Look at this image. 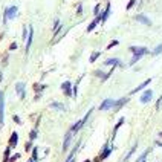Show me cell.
<instances>
[{
	"label": "cell",
	"mask_w": 162,
	"mask_h": 162,
	"mask_svg": "<svg viewBox=\"0 0 162 162\" xmlns=\"http://www.w3.org/2000/svg\"><path fill=\"white\" fill-rule=\"evenodd\" d=\"M17 15V6H9L5 9V17H3V23H6L8 20H12Z\"/></svg>",
	"instance_id": "cell-1"
},
{
	"label": "cell",
	"mask_w": 162,
	"mask_h": 162,
	"mask_svg": "<svg viewBox=\"0 0 162 162\" xmlns=\"http://www.w3.org/2000/svg\"><path fill=\"white\" fill-rule=\"evenodd\" d=\"M90 113H92V109H90V110H89V112L86 113V116H84L83 119H79V121H78V123H76V124H75V126H73V127L70 129V132H72V133H75V132H78V130L81 129V127H83V126L86 124V121L89 119V116H90Z\"/></svg>",
	"instance_id": "cell-2"
},
{
	"label": "cell",
	"mask_w": 162,
	"mask_h": 162,
	"mask_svg": "<svg viewBox=\"0 0 162 162\" xmlns=\"http://www.w3.org/2000/svg\"><path fill=\"white\" fill-rule=\"evenodd\" d=\"M5 99H3V92H0V126L5 123Z\"/></svg>",
	"instance_id": "cell-3"
},
{
	"label": "cell",
	"mask_w": 162,
	"mask_h": 162,
	"mask_svg": "<svg viewBox=\"0 0 162 162\" xmlns=\"http://www.w3.org/2000/svg\"><path fill=\"white\" fill-rule=\"evenodd\" d=\"M115 106H116V101H113V99H104L103 103H101L99 109L101 110H109V109H115Z\"/></svg>",
	"instance_id": "cell-4"
},
{
	"label": "cell",
	"mask_w": 162,
	"mask_h": 162,
	"mask_svg": "<svg viewBox=\"0 0 162 162\" xmlns=\"http://www.w3.org/2000/svg\"><path fill=\"white\" fill-rule=\"evenodd\" d=\"M130 51H132L135 55H139V57H142V55H145V54L148 52V49H147V48H138V46H132V48H130Z\"/></svg>",
	"instance_id": "cell-5"
},
{
	"label": "cell",
	"mask_w": 162,
	"mask_h": 162,
	"mask_svg": "<svg viewBox=\"0 0 162 162\" xmlns=\"http://www.w3.org/2000/svg\"><path fill=\"white\" fill-rule=\"evenodd\" d=\"M15 90H17V93H18V96H20V98L25 99L26 92H25V84H23V83H17V84H15Z\"/></svg>",
	"instance_id": "cell-6"
},
{
	"label": "cell",
	"mask_w": 162,
	"mask_h": 162,
	"mask_svg": "<svg viewBox=\"0 0 162 162\" xmlns=\"http://www.w3.org/2000/svg\"><path fill=\"white\" fill-rule=\"evenodd\" d=\"M70 81H64V83L61 84V89H63V92H64V95L66 96H70L72 95V90H70Z\"/></svg>",
	"instance_id": "cell-7"
},
{
	"label": "cell",
	"mask_w": 162,
	"mask_h": 162,
	"mask_svg": "<svg viewBox=\"0 0 162 162\" xmlns=\"http://www.w3.org/2000/svg\"><path fill=\"white\" fill-rule=\"evenodd\" d=\"M151 96H153V92H151V90H145V92L142 93V96H141V103L147 104L148 101L151 99Z\"/></svg>",
	"instance_id": "cell-8"
},
{
	"label": "cell",
	"mask_w": 162,
	"mask_h": 162,
	"mask_svg": "<svg viewBox=\"0 0 162 162\" xmlns=\"http://www.w3.org/2000/svg\"><path fill=\"white\" fill-rule=\"evenodd\" d=\"M136 20H138L139 23H144V25H147V26L151 25V22L148 20V17H145L144 14H138V15H136Z\"/></svg>",
	"instance_id": "cell-9"
},
{
	"label": "cell",
	"mask_w": 162,
	"mask_h": 162,
	"mask_svg": "<svg viewBox=\"0 0 162 162\" xmlns=\"http://www.w3.org/2000/svg\"><path fill=\"white\" fill-rule=\"evenodd\" d=\"M150 83H151V78H148V79H145V81H144V83H142V84H139V86H138L136 89H133V90H132V95H133V93H136V92H139V90H142V89H144L145 86H148Z\"/></svg>",
	"instance_id": "cell-10"
},
{
	"label": "cell",
	"mask_w": 162,
	"mask_h": 162,
	"mask_svg": "<svg viewBox=\"0 0 162 162\" xmlns=\"http://www.w3.org/2000/svg\"><path fill=\"white\" fill-rule=\"evenodd\" d=\"M32 38H34V29L29 26V35H28V42H26V51L31 49V45H32Z\"/></svg>",
	"instance_id": "cell-11"
},
{
	"label": "cell",
	"mask_w": 162,
	"mask_h": 162,
	"mask_svg": "<svg viewBox=\"0 0 162 162\" xmlns=\"http://www.w3.org/2000/svg\"><path fill=\"white\" fill-rule=\"evenodd\" d=\"M70 139H72V132H69L64 138V144H63V151H66L69 148V144H70Z\"/></svg>",
	"instance_id": "cell-12"
},
{
	"label": "cell",
	"mask_w": 162,
	"mask_h": 162,
	"mask_svg": "<svg viewBox=\"0 0 162 162\" xmlns=\"http://www.w3.org/2000/svg\"><path fill=\"white\" fill-rule=\"evenodd\" d=\"M17 141H18V135H17L15 132H12L11 139H9V145H11V148H14V147L17 145Z\"/></svg>",
	"instance_id": "cell-13"
},
{
	"label": "cell",
	"mask_w": 162,
	"mask_h": 162,
	"mask_svg": "<svg viewBox=\"0 0 162 162\" xmlns=\"http://www.w3.org/2000/svg\"><path fill=\"white\" fill-rule=\"evenodd\" d=\"M99 22H101V17H99V15H98V17H96V18H95V20H93V22H92V23H90V25H89V26H87V32H92V31H93V29H95V26H96V25H98V23H99Z\"/></svg>",
	"instance_id": "cell-14"
},
{
	"label": "cell",
	"mask_w": 162,
	"mask_h": 162,
	"mask_svg": "<svg viewBox=\"0 0 162 162\" xmlns=\"http://www.w3.org/2000/svg\"><path fill=\"white\" fill-rule=\"evenodd\" d=\"M109 15H110V3L107 5V8H106V11H104L103 14H101V15H99V17H101V22H103V23H104V22H106V20H107V17H109Z\"/></svg>",
	"instance_id": "cell-15"
},
{
	"label": "cell",
	"mask_w": 162,
	"mask_h": 162,
	"mask_svg": "<svg viewBox=\"0 0 162 162\" xmlns=\"http://www.w3.org/2000/svg\"><path fill=\"white\" fill-rule=\"evenodd\" d=\"M104 64H107V66H118V64H121V63H119L118 58H109V60H106Z\"/></svg>",
	"instance_id": "cell-16"
},
{
	"label": "cell",
	"mask_w": 162,
	"mask_h": 162,
	"mask_svg": "<svg viewBox=\"0 0 162 162\" xmlns=\"http://www.w3.org/2000/svg\"><path fill=\"white\" fill-rule=\"evenodd\" d=\"M78 145H79V144H76V145H75V148L72 150V153L69 154V157H67V160H66V162H75V153H76V150H78Z\"/></svg>",
	"instance_id": "cell-17"
},
{
	"label": "cell",
	"mask_w": 162,
	"mask_h": 162,
	"mask_svg": "<svg viewBox=\"0 0 162 162\" xmlns=\"http://www.w3.org/2000/svg\"><path fill=\"white\" fill-rule=\"evenodd\" d=\"M126 103H127V98H121V99H118V101H116V106H115V109L118 110L119 107H123Z\"/></svg>",
	"instance_id": "cell-18"
},
{
	"label": "cell",
	"mask_w": 162,
	"mask_h": 162,
	"mask_svg": "<svg viewBox=\"0 0 162 162\" xmlns=\"http://www.w3.org/2000/svg\"><path fill=\"white\" fill-rule=\"evenodd\" d=\"M110 151H112V148H110V147H106V148H104V151H103V154L99 156V159H104V157H107V156L110 154Z\"/></svg>",
	"instance_id": "cell-19"
},
{
	"label": "cell",
	"mask_w": 162,
	"mask_h": 162,
	"mask_svg": "<svg viewBox=\"0 0 162 162\" xmlns=\"http://www.w3.org/2000/svg\"><path fill=\"white\" fill-rule=\"evenodd\" d=\"M51 107H52V109H57V110H64V106H63V104H58V103H52Z\"/></svg>",
	"instance_id": "cell-20"
},
{
	"label": "cell",
	"mask_w": 162,
	"mask_h": 162,
	"mask_svg": "<svg viewBox=\"0 0 162 162\" xmlns=\"http://www.w3.org/2000/svg\"><path fill=\"white\" fill-rule=\"evenodd\" d=\"M123 123H124V118H121V119H119V121H118V124H116V126H115V130H113V136H115V135H116V132H118V129H119V127H121V126H123Z\"/></svg>",
	"instance_id": "cell-21"
},
{
	"label": "cell",
	"mask_w": 162,
	"mask_h": 162,
	"mask_svg": "<svg viewBox=\"0 0 162 162\" xmlns=\"http://www.w3.org/2000/svg\"><path fill=\"white\" fill-rule=\"evenodd\" d=\"M99 55H101V52H93V54L90 55V63H93V61H95V60H96Z\"/></svg>",
	"instance_id": "cell-22"
},
{
	"label": "cell",
	"mask_w": 162,
	"mask_h": 162,
	"mask_svg": "<svg viewBox=\"0 0 162 162\" xmlns=\"http://www.w3.org/2000/svg\"><path fill=\"white\" fill-rule=\"evenodd\" d=\"M159 54H162V45H159V46L153 51V55H159Z\"/></svg>",
	"instance_id": "cell-23"
},
{
	"label": "cell",
	"mask_w": 162,
	"mask_h": 162,
	"mask_svg": "<svg viewBox=\"0 0 162 162\" xmlns=\"http://www.w3.org/2000/svg\"><path fill=\"white\" fill-rule=\"evenodd\" d=\"M135 150H136V144H135V145H133V147H132V150H130V151H129V154H127V156H126V159H124V160H127V159H129V157H130V156H132V154H133V153H135Z\"/></svg>",
	"instance_id": "cell-24"
},
{
	"label": "cell",
	"mask_w": 162,
	"mask_h": 162,
	"mask_svg": "<svg viewBox=\"0 0 162 162\" xmlns=\"http://www.w3.org/2000/svg\"><path fill=\"white\" fill-rule=\"evenodd\" d=\"M35 138H37V130H32V132H31V135H29V139H31V141H34Z\"/></svg>",
	"instance_id": "cell-25"
},
{
	"label": "cell",
	"mask_w": 162,
	"mask_h": 162,
	"mask_svg": "<svg viewBox=\"0 0 162 162\" xmlns=\"http://www.w3.org/2000/svg\"><path fill=\"white\" fill-rule=\"evenodd\" d=\"M32 159H34L35 162H37V159H38V154H37V147L32 150Z\"/></svg>",
	"instance_id": "cell-26"
},
{
	"label": "cell",
	"mask_w": 162,
	"mask_h": 162,
	"mask_svg": "<svg viewBox=\"0 0 162 162\" xmlns=\"http://www.w3.org/2000/svg\"><path fill=\"white\" fill-rule=\"evenodd\" d=\"M28 35H29V32L26 31V28H23V34H22V38H23V40H26V38H28Z\"/></svg>",
	"instance_id": "cell-27"
},
{
	"label": "cell",
	"mask_w": 162,
	"mask_h": 162,
	"mask_svg": "<svg viewBox=\"0 0 162 162\" xmlns=\"http://www.w3.org/2000/svg\"><path fill=\"white\" fill-rule=\"evenodd\" d=\"M118 43H119V42H118V40H113V42H112V43H110V45L107 46V49H112V48H113V46H116Z\"/></svg>",
	"instance_id": "cell-28"
},
{
	"label": "cell",
	"mask_w": 162,
	"mask_h": 162,
	"mask_svg": "<svg viewBox=\"0 0 162 162\" xmlns=\"http://www.w3.org/2000/svg\"><path fill=\"white\" fill-rule=\"evenodd\" d=\"M139 58H141V57H139V55H135V57H133V58H132V61H130V64H135V63H136V61H138V60H139Z\"/></svg>",
	"instance_id": "cell-29"
},
{
	"label": "cell",
	"mask_w": 162,
	"mask_h": 162,
	"mask_svg": "<svg viewBox=\"0 0 162 162\" xmlns=\"http://www.w3.org/2000/svg\"><path fill=\"white\" fill-rule=\"evenodd\" d=\"M135 3H136V0H130V2H129V5H127V9H130V8L135 5Z\"/></svg>",
	"instance_id": "cell-30"
},
{
	"label": "cell",
	"mask_w": 162,
	"mask_h": 162,
	"mask_svg": "<svg viewBox=\"0 0 162 162\" xmlns=\"http://www.w3.org/2000/svg\"><path fill=\"white\" fill-rule=\"evenodd\" d=\"M162 107V96L159 98V101H157V104H156V109H160Z\"/></svg>",
	"instance_id": "cell-31"
},
{
	"label": "cell",
	"mask_w": 162,
	"mask_h": 162,
	"mask_svg": "<svg viewBox=\"0 0 162 162\" xmlns=\"http://www.w3.org/2000/svg\"><path fill=\"white\" fill-rule=\"evenodd\" d=\"M93 12H95V15H98V14H99V5H96V6H95Z\"/></svg>",
	"instance_id": "cell-32"
},
{
	"label": "cell",
	"mask_w": 162,
	"mask_h": 162,
	"mask_svg": "<svg viewBox=\"0 0 162 162\" xmlns=\"http://www.w3.org/2000/svg\"><path fill=\"white\" fill-rule=\"evenodd\" d=\"M18 157H20V154H14V156H12V157L9 159V162H12V160H15V159H18Z\"/></svg>",
	"instance_id": "cell-33"
},
{
	"label": "cell",
	"mask_w": 162,
	"mask_h": 162,
	"mask_svg": "<svg viewBox=\"0 0 162 162\" xmlns=\"http://www.w3.org/2000/svg\"><path fill=\"white\" fill-rule=\"evenodd\" d=\"M14 121H15V123H18V124H20V118H18V116H14Z\"/></svg>",
	"instance_id": "cell-34"
},
{
	"label": "cell",
	"mask_w": 162,
	"mask_h": 162,
	"mask_svg": "<svg viewBox=\"0 0 162 162\" xmlns=\"http://www.w3.org/2000/svg\"><path fill=\"white\" fill-rule=\"evenodd\" d=\"M29 162H34V159H31V160H29Z\"/></svg>",
	"instance_id": "cell-35"
},
{
	"label": "cell",
	"mask_w": 162,
	"mask_h": 162,
	"mask_svg": "<svg viewBox=\"0 0 162 162\" xmlns=\"http://www.w3.org/2000/svg\"><path fill=\"white\" fill-rule=\"evenodd\" d=\"M141 162H145V159H144V160H141Z\"/></svg>",
	"instance_id": "cell-36"
},
{
	"label": "cell",
	"mask_w": 162,
	"mask_h": 162,
	"mask_svg": "<svg viewBox=\"0 0 162 162\" xmlns=\"http://www.w3.org/2000/svg\"><path fill=\"white\" fill-rule=\"evenodd\" d=\"M86 162H90V160H86Z\"/></svg>",
	"instance_id": "cell-37"
}]
</instances>
